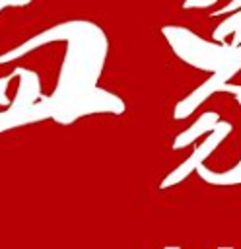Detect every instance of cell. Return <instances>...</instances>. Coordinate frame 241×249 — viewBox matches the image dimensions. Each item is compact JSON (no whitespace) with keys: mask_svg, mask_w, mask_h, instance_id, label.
<instances>
[{"mask_svg":"<svg viewBox=\"0 0 241 249\" xmlns=\"http://www.w3.org/2000/svg\"><path fill=\"white\" fill-rule=\"evenodd\" d=\"M52 41H66L68 47L60 64L56 86L52 93L47 95L51 117L54 111H58L66 103L99 88L97 82L109 54L107 33L97 23L87 19H70V21L56 23L52 27L43 29L35 37L0 54V64L14 62L23 54L39 47H45L47 43H52Z\"/></svg>","mask_w":241,"mask_h":249,"instance_id":"cell-1","label":"cell"},{"mask_svg":"<svg viewBox=\"0 0 241 249\" xmlns=\"http://www.w3.org/2000/svg\"><path fill=\"white\" fill-rule=\"evenodd\" d=\"M241 10V0H229L222 10L214 12L212 16H231L233 12H239Z\"/></svg>","mask_w":241,"mask_h":249,"instance_id":"cell-10","label":"cell"},{"mask_svg":"<svg viewBox=\"0 0 241 249\" xmlns=\"http://www.w3.org/2000/svg\"><path fill=\"white\" fill-rule=\"evenodd\" d=\"M161 35L185 64L212 74L175 105L173 117L177 121L192 115L214 93H222L229 80L241 72V29L235 31L231 43L206 41L185 25H163Z\"/></svg>","mask_w":241,"mask_h":249,"instance_id":"cell-2","label":"cell"},{"mask_svg":"<svg viewBox=\"0 0 241 249\" xmlns=\"http://www.w3.org/2000/svg\"><path fill=\"white\" fill-rule=\"evenodd\" d=\"M126 111V103L117 93L97 88L82 97H76L74 101L66 103L58 111L52 113V121L58 124H72L74 121L86 117V115H97V113H111V115H122Z\"/></svg>","mask_w":241,"mask_h":249,"instance_id":"cell-3","label":"cell"},{"mask_svg":"<svg viewBox=\"0 0 241 249\" xmlns=\"http://www.w3.org/2000/svg\"><path fill=\"white\" fill-rule=\"evenodd\" d=\"M220 121H222V119H220V115H218L216 111H204L187 130H183L181 134L175 136V140H173V150H181V148L189 146L192 140H196L198 136H202L204 132H212V130L218 126Z\"/></svg>","mask_w":241,"mask_h":249,"instance_id":"cell-6","label":"cell"},{"mask_svg":"<svg viewBox=\"0 0 241 249\" xmlns=\"http://www.w3.org/2000/svg\"><path fill=\"white\" fill-rule=\"evenodd\" d=\"M33 0H0V12L4 10V8H8V6H27V4H31Z\"/></svg>","mask_w":241,"mask_h":249,"instance_id":"cell-11","label":"cell"},{"mask_svg":"<svg viewBox=\"0 0 241 249\" xmlns=\"http://www.w3.org/2000/svg\"><path fill=\"white\" fill-rule=\"evenodd\" d=\"M239 29H241V10L233 12L224 21H220V25L212 31V37L216 43H225V39L229 35H235V31H239Z\"/></svg>","mask_w":241,"mask_h":249,"instance_id":"cell-8","label":"cell"},{"mask_svg":"<svg viewBox=\"0 0 241 249\" xmlns=\"http://www.w3.org/2000/svg\"><path fill=\"white\" fill-rule=\"evenodd\" d=\"M222 91L231 93V95L237 99V103L241 105V84H227ZM196 171H198V175H200L204 181H208V183H212V185H239V183H241V160L237 161L235 167H231V169H227V171H222V173L210 171V169L204 167V165H200Z\"/></svg>","mask_w":241,"mask_h":249,"instance_id":"cell-5","label":"cell"},{"mask_svg":"<svg viewBox=\"0 0 241 249\" xmlns=\"http://www.w3.org/2000/svg\"><path fill=\"white\" fill-rule=\"evenodd\" d=\"M45 119V111L41 105L29 107V109H19V107H6L4 111H0V132L8 130V128H16V126H23L29 123H37Z\"/></svg>","mask_w":241,"mask_h":249,"instance_id":"cell-7","label":"cell"},{"mask_svg":"<svg viewBox=\"0 0 241 249\" xmlns=\"http://www.w3.org/2000/svg\"><path fill=\"white\" fill-rule=\"evenodd\" d=\"M231 130H233V124L222 119V121L218 123V126H216V128L202 140V144H200V146H198V148H196V150H194V152H192V154H190V156H189L177 169H173V171L165 177V181L161 183V187L167 189V187H171V185H177V183L183 181L190 171H196L200 165H204V160H206V158H208V156H210V154H212V152H214V150H216V148H218V146L231 134Z\"/></svg>","mask_w":241,"mask_h":249,"instance_id":"cell-4","label":"cell"},{"mask_svg":"<svg viewBox=\"0 0 241 249\" xmlns=\"http://www.w3.org/2000/svg\"><path fill=\"white\" fill-rule=\"evenodd\" d=\"M218 0H183V8L185 10H200V8H210Z\"/></svg>","mask_w":241,"mask_h":249,"instance_id":"cell-9","label":"cell"}]
</instances>
